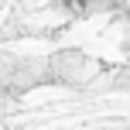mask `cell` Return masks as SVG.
Returning <instances> with one entry per match:
<instances>
[{
  "label": "cell",
  "mask_w": 130,
  "mask_h": 130,
  "mask_svg": "<svg viewBox=\"0 0 130 130\" xmlns=\"http://www.w3.org/2000/svg\"><path fill=\"white\" fill-rule=\"evenodd\" d=\"M58 4L65 7V10H72V14H82L86 7H89V0H58Z\"/></svg>",
  "instance_id": "7a4b0ae2"
},
{
  "label": "cell",
  "mask_w": 130,
  "mask_h": 130,
  "mask_svg": "<svg viewBox=\"0 0 130 130\" xmlns=\"http://www.w3.org/2000/svg\"><path fill=\"white\" fill-rule=\"evenodd\" d=\"M48 69H52L55 79H62V82H69V86H82V82H89V79L96 75V62L86 58L79 48L55 52L52 62H48Z\"/></svg>",
  "instance_id": "6da1fadb"
},
{
  "label": "cell",
  "mask_w": 130,
  "mask_h": 130,
  "mask_svg": "<svg viewBox=\"0 0 130 130\" xmlns=\"http://www.w3.org/2000/svg\"><path fill=\"white\" fill-rule=\"evenodd\" d=\"M117 10H123V14H130V0H110Z\"/></svg>",
  "instance_id": "3957f363"
}]
</instances>
